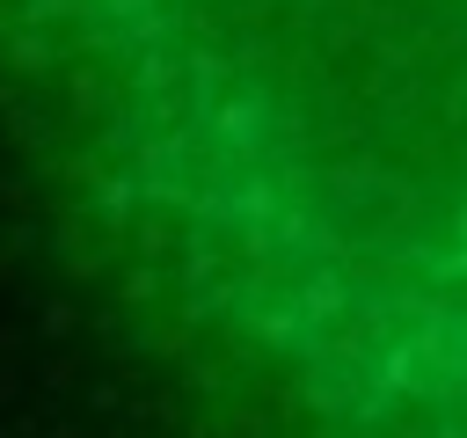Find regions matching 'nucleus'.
Here are the masks:
<instances>
[{
    "instance_id": "nucleus-1",
    "label": "nucleus",
    "mask_w": 467,
    "mask_h": 438,
    "mask_svg": "<svg viewBox=\"0 0 467 438\" xmlns=\"http://www.w3.org/2000/svg\"><path fill=\"white\" fill-rule=\"evenodd\" d=\"M204 226L372 372L467 402V0H95Z\"/></svg>"
}]
</instances>
